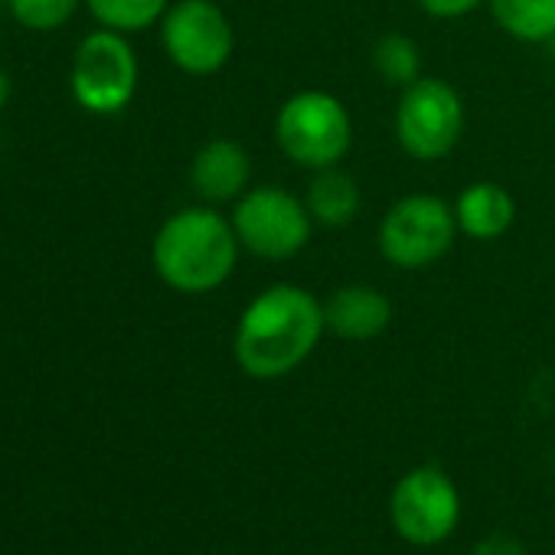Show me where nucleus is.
<instances>
[{"label":"nucleus","instance_id":"f257e3e1","mask_svg":"<svg viewBox=\"0 0 555 555\" xmlns=\"http://www.w3.org/2000/svg\"><path fill=\"white\" fill-rule=\"evenodd\" d=\"M324 331V305L311 292L271 285L238 318L235 363L251 379H282L318 350Z\"/></svg>","mask_w":555,"mask_h":555},{"label":"nucleus","instance_id":"f03ea898","mask_svg":"<svg viewBox=\"0 0 555 555\" xmlns=\"http://www.w3.org/2000/svg\"><path fill=\"white\" fill-rule=\"evenodd\" d=\"M238 235L232 219L212 206L173 212L154 235V268L160 282L180 295H209L222 288L238 264Z\"/></svg>","mask_w":555,"mask_h":555},{"label":"nucleus","instance_id":"7ed1b4c3","mask_svg":"<svg viewBox=\"0 0 555 555\" xmlns=\"http://www.w3.org/2000/svg\"><path fill=\"white\" fill-rule=\"evenodd\" d=\"M274 141L298 167L327 170L347 157L353 144V121L337 95L308 89L278 108Z\"/></svg>","mask_w":555,"mask_h":555},{"label":"nucleus","instance_id":"20e7f679","mask_svg":"<svg viewBox=\"0 0 555 555\" xmlns=\"http://www.w3.org/2000/svg\"><path fill=\"white\" fill-rule=\"evenodd\" d=\"M457 232L454 206L435 193H409L383 216L379 251L402 271H422L451 251Z\"/></svg>","mask_w":555,"mask_h":555},{"label":"nucleus","instance_id":"39448f33","mask_svg":"<svg viewBox=\"0 0 555 555\" xmlns=\"http://www.w3.org/2000/svg\"><path fill=\"white\" fill-rule=\"evenodd\" d=\"M232 229L238 245L258 258H295L314 232V216L308 212L305 199L292 196L288 190L264 183L248 186L232 209Z\"/></svg>","mask_w":555,"mask_h":555},{"label":"nucleus","instance_id":"423d86ee","mask_svg":"<svg viewBox=\"0 0 555 555\" xmlns=\"http://www.w3.org/2000/svg\"><path fill=\"white\" fill-rule=\"evenodd\" d=\"M464 134V102L454 86L435 76H422L402 89L396 108V138L399 147L415 160L448 157Z\"/></svg>","mask_w":555,"mask_h":555},{"label":"nucleus","instance_id":"0eeeda50","mask_svg":"<svg viewBox=\"0 0 555 555\" xmlns=\"http://www.w3.org/2000/svg\"><path fill=\"white\" fill-rule=\"evenodd\" d=\"M73 99L92 115H118L138 92V56L125 34L118 30H95L89 34L69 73Z\"/></svg>","mask_w":555,"mask_h":555},{"label":"nucleus","instance_id":"6e6552de","mask_svg":"<svg viewBox=\"0 0 555 555\" xmlns=\"http://www.w3.org/2000/svg\"><path fill=\"white\" fill-rule=\"evenodd\" d=\"M160 40L170 63L190 76L219 73L235 50L232 24L212 0H177V4H170L160 21Z\"/></svg>","mask_w":555,"mask_h":555},{"label":"nucleus","instance_id":"1a4fd4ad","mask_svg":"<svg viewBox=\"0 0 555 555\" xmlns=\"http://www.w3.org/2000/svg\"><path fill=\"white\" fill-rule=\"evenodd\" d=\"M389 513L402 539L415 545H435L457 526L461 500L448 474L438 467H418L396 483Z\"/></svg>","mask_w":555,"mask_h":555},{"label":"nucleus","instance_id":"9d476101","mask_svg":"<svg viewBox=\"0 0 555 555\" xmlns=\"http://www.w3.org/2000/svg\"><path fill=\"white\" fill-rule=\"evenodd\" d=\"M324 321L334 337L366 344L392 324V301L373 285H347L324 301Z\"/></svg>","mask_w":555,"mask_h":555},{"label":"nucleus","instance_id":"9b49d317","mask_svg":"<svg viewBox=\"0 0 555 555\" xmlns=\"http://www.w3.org/2000/svg\"><path fill=\"white\" fill-rule=\"evenodd\" d=\"M190 180L206 203H235L251 183V160L242 144L229 138H212L196 151L190 164Z\"/></svg>","mask_w":555,"mask_h":555},{"label":"nucleus","instance_id":"f8f14e48","mask_svg":"<svg viewBox=\"0 0 555 555\" xmlns=\"http://www.w3.org/2000/svg\"><path fill=\"white\" fill-rule=\"evenodd\" d=\"M454 219L464 235H470L477 242H493L503 232H509V225L516 219V203L506 186H500L493 180H480L457 193Z\"/></svg>","mask_w":555,"mask_h":555},{"label":"nucleus","instance_id":"ddd939ff","mask_svg":"<svg viewBox=\"0 0 555 555\" xmlns=\"http://www.w3.org/2000/svg\"><path fill=\"white\" fill-rule=\"evenodd\" d=\"M360 203H363L360 183L347 170H340V164L327 170H314L305 206L318 225H327V229L350 225L360 212Z\"/></svg>","mask_w":555,"mask_h":555},{"label":"nucleus","instance_id":"4468645a","mask_svg":"<svg viewBox=\"0 0 555 555\" xmlns=\"http://www.w3.org/2000/svg\"><path fill=\"white\" fill-rule=\"evenodd\" d=\"M487 8L500 30L519 43L555 40V0H487Z\"/></svg>","mask_w":555,"mask_h":555},{"label":"nucleus","instance_id":"2eb2a0df","mask_svg":"<svg viewBox=\"0 0 555 555\" xmlns=\"http://www.w3.org/2000/svg\"><path fill=\"white\" fill-rule=\"evenodd\" d=\"M373 69L383 76L386 86L409 89L422 79V50L405 34H386L373 47Z\"/></svg>","mask_w":555,"mask_h":555},{"label":"nucleus","instance_id":"dca6fc26","mask_svg":"<svg viewBox=\"0 0 555 555\" xmlns=\"http://www.w3.org/2000/svg\"><path fill=\"white\" fill-rule=\"evenodd\" d=\"M86 4L105 30L138 34L164 21L170 0H86Z\"/></svg>","mask_w":555,"mask_h":555},{"label":"nucleus","instance_id":"f3484780","mask_svg":"<svg viewBox=\"0 0 555 555\" xmlns=\"http://www.w3.org/2000/svg\"><path fill=\"white\" fill-rule=\"evenodd\" d=\"M11 14L27 30H60L79 8V0H8Z\"/></svg>","mask_w":555,"mask_h":555},{"label":"nucleus","instance_id":"a211bd4d","mask_svg":"<svg viewBox=\"0 0 555 555\" xmlns=\"http://www.w3.org/2000/svg\"><path fill=\"white\" fill-rule=\"evenodd\" d=\"M415 4L435 21H457L464 14L477 11L483 0H415Z\"/></svg>","mask_w":555,"mask_h":555},{"label":"nucleus","instance_id":"6ab92c4d","mask_svg":"<svg viewBox=\"0 0 555 555\" xmlns=\"http://www.w3.org/2000/svg\"><path fill=\"white\" fill-rule=\"evenodd\" d=\"M474 555H526V552H522V545H519L516 539H509V535H490V539H483V542L474 548Z\"/></svg>","mask_w":555,"mask_h":555},{"label":"nucleus","instance_id":"aec40b11","mask_svg":"<svg viewBox=\"0 0 555 555\" xmlns=\"http://www.w3.org/2000/svg\"><path fill=\"white\" fill-rule=\"evenodd\" d=\"M8 99H11V79L4 76V69H0V108L8 105Z\"/></svg>","mask_w":555,"mask_h":555},{"label":"nucleus","instance_id":"412c9836","mask_svg":"<svg viewBox=\"0 0 555 555\" xmlns=\"http://www.w3.org/2000/svg\"><path fill=\"white\" fill-rule=\"evenodd\" d=\"M552 50H555V40H552Z\"/></svg>","mask_w":555,"mask_h":555}]
</instances>
